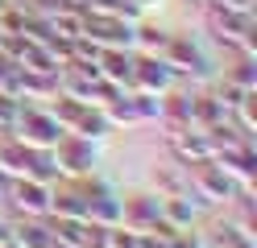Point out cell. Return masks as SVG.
<instances>
[{
  "mask_svg": "<svg viewBox=\"0 0 257 248\" xmlns=\"http://www.w3.org/2000/svg\"><path fill=\"white\" fill-rule=\"evenodd\" d=\"M120 215H124V198L116 190H100L87 198V223L95 227H120Z\"/></svg>",
  "mask_w": 257,
  "mask_h": 248,
  "instance_id": "cell-8",
  "label": "cell"
},
{
  "mask_svg": "<svg viewBox=\"0 0 257 248\" xmlns=\"http://www.w3.org/2000/svg\"><path fill=\"white\" fill-rule=\"evenodd\" d=\"M133 62L137 58H128L124 50H100V58H95V66H100V79L108 83H133Z\"/></svg>",
  "mask_w": 257,
  "mask_h": 248,
  "instance_id": "cell-10",
  "label": "cell"
},
{
  "mask_svg": "<svg viewBox=\"0 0 257 248\" xmlns=\"http://www.w3.org/2000/svg\"><path fill=\"white\" fill-rule=\"evenodd\" d=\"M212 25H216V38L224 46H240L253 38V13H228V9H216L212 13Z\"/></svg>",
  "mask_w": 257,
  "mask_h": 248,
  "instance_id": "cell-6",
  "label": "cell"
},
{
  "mask_svg": "<svg viewBox=\"0 0 257 248\" xmlns=\"http://www.w3.org/2000/svg\"><path fill=\"white\" fill-rule=\"evenodd\" d=\"M5 248H13V244H5Z\"/></svg>",
  "mask_w": 257,
  "mask_h": 248,
  "instance_id": "cell-23",
  "label": "cell"
},
{
  "mask_svg": "<svg viewBox=\"0 0 257 248\" xmlns=\"http://www.w3.org/2000/svg\"><path fill=\"white\" fill-rule=\"evenodd\" d=\"M50 227H46L42 219H29L21 227H13V248H50Z\"/></svg>",
  "mask_w": 257,
  "mask_h": 248,
  "instance_id": "cell-13",
  "label": "cell"
},
{
  "mask_svg": "<svg viewBox=\"0 0 257 248\" xmlns=\"http://www.w3.org/2000/svg\"><path fill=\"white\" fill-rule=\"evenodd\" d=\"M170 141H174V153H179L183 165H203V161H212V141H207V132L187 128V132H179V137H170Z\"/></svg>",
  "mask_w": 257,
  "mask_h": 248,
  "instance_id": "cell-9",
  "label": "cell"
},
{
  "mask_svg": "<svg viewBox=\"0 0 257 248\" xmlns=\"http://www.w3.org/2000/svg\"><path fill=\"white\" fill-rule=\"evenodd\" d=\"M54 157H58V170L62 174H75V178L95 170V145L87 137H75V132H62V137H58Z\"/></svg>",
  "mask_w": 257,
  "mask_h": 248,
  "instance_id": "cell-3",
  "label": "cell"
},
{
  "mask_svg": "<svg viewBox=\"0 0 257 248\" xmlns=\"http://www.w3.org/2000/svg\"><path fill=\"white\" fill-rule=\"evenodd\" d=\"M224 79H232L236 87H245V91H257V71H253V58H240L232 71H224Z\"/></svg>",
  "mask_w": 257,
  "mask_h": 248,
  "instance_id": "cell-16",
  "label": "cell"
},
{
  "mask_svg": "<svg viewBox=\"0 0 257 248\" xmlns=\"http://www.w3.org/2000/svg\"><path fill=\"white\" fill-rule=\"evenodd\" d=\"M87 231H91L87 219H54L50 223V236L58 244H71V248H87Z\"/></svg>",
  "mask_w": 257,
  "mask_h": 248,
  "instance_id": "cell-12",
  "label": "cell"
},
{
  "mask_svg": "<svg viewBox=\"0 0 257 248\" xmlns=\"http://www.w3.org/2000/svg\"><path fill=\"white\" fill-rule=\"evenodd\" d=\"M162 215V194H141V198H124V215H120V227L128 231H150Z\"/></svg>",
  "mask_w": 257,
  "mask_h": 248,
  "instance_id": "cell-7",
  "label": "cell"
},
{
  "mask_svg": "<svg viewBox=\"0 0 257 248\" xmlns=\"http://www.w3.org/2000/svg\"><path fill=\"white\" fill-rule=\"evenodd\" d=\"M0 42H5V33H0Z\"/></svg>",
  "mask_w": 257,
  "mask_h": 248,
  "instance_id": "cell-22",
  "label": "cell"
},
{
  "mask_svg": "<svg viewBox=\"0 0 257 248\" xmlns=\"http://www.w3.org/2000/svg\"><path fill=\"white\" fill-rule=\"evenodd\" d=\"M50 194H54V186L34 182V178H13V190H9V198L17 203V211H25L29 219L50 215Z\"/></svg>",
  "mask_w": 257,
  "mask_h": 248,
  "instance_id": "cell-4",
  "label": "cell"
},
{
  "mask_svg": "<svg viewBox=\"0 0 257 248\" xmlns=\"http://www.w3.org/2000/svg\"><path fill=\"white\" fill-rule=\"evenodd\" d=\"M17 141L25 149H54L58 137H62V124L50 116V108H38V104H25L21 120H17Z\"/></svg>",
  "mask_w": 257,
  "mask_h": 248,
  "instance_id": "cell-1",
  "label": "cell"
},
{
  "mask_svg": "<svg viewBox=\"0 0 257 248\" xmlns=\"http://www.w3.org/2000/svg\"><path fill=\"white\" fill-rule=\"evenodd\" d=\"M191 186H195V198H199V203H228V198H236V182L224 174L216 161L195 165V174H191Z\"/></svg>",
  "mask_w": 257,
  "mask_h": 248,
  "instance_id": "cell-2",
  "label": "cell"
},
{
  "mask_svg": "<svg viewBox=\"0 0 257 248\" xmlns=\"http://www.w3.org/2000/svg\"><path fill=\"white\" fill-rule=\"evenodd\" d=\"M50 248H71V244H58V240H50Z\"/></svg>",
  "mask_w": 257,
  "mask_h": 248,
  "instance_id": "cell-21",
  "label": "cell"
},
{
  "mask_svg": "<svg viewBox=\"0 0 257 248\" xmlns=\"http://www.w3.org/2000/svg\"><path fill=\"white\" fill-rule=\"evenodd\" d=\"M133 42H141V50H146V54H158V58H162V50H166V33H158V29H137L133 33Z\"/></svg>",
  "mask_w": 257,
  "mask_h": 248,
  "instance_id": "cell-18",
  "label": "cell"
},
{
  "mask_svg": "<svg viewBox=\"0 0 257 248\" xmlns=\"http://www.w3.org/2000/svg\"><path fill=\"white\" fill-rule=\"evenodd\" d=\"M108 128H112V124L104 120V112H100V108H87V112L75 120V128H67V132H75V137H87V141H95V137H104Z\"/></svg>",
  "mask_w": 257,
  "mask_h": 248,
  "instance_id": "cell-15",
  "label": "cell"
},
{
  "mask_svg": "<svg viewBox=\"0 0 257 248\" xmlns=\"http://www.w3.org/2000/svg\"><path fill=\"white\" fill-rule=\"evenodd\" d=\"M5 244H13V223L0 215V248H5Z\"/></svg>",
  "mask_w": 257,
  "mask_h": 248,
  "instance_id": "cell-19",
  "label": "cell"
},
{
  "mask_svg": "<svg viewBox=\"0 0 257 248\" xmlns=\"http://www.w3.org/2000/svg\"><path fill=\"white\" fill-rule=\"evenodd\" d=\"M158 186H162L166 198H170V194H187V190H191V178H183L179 170H162V174H158Z\"/></svg>",
  "mask_w": 257,
  "mask_h": 248,
  "instance_id": "cell-17",
  "label": "cell"
},
{
  "mask_svg": "<svg viewBox=\"0 0 257 248\" xmlns=\"http://www.w3.org/2000/svg\"><path fill=\"white\" fill-rule=\"evenodd\" d=\"M174 75H179V71H174L166 58H158V54H146L141 62H133V87H137V91L162 95V91H170Z\"/></svg>",
  "mask_w": 257,
  "mask_h": 248,
  "instance_id": "cell-5",
  "label": "cell"
},
{
  "mask_svg": "<svg viewBox=\"0 0 257 248\" xmlns=\"http://www.w3.org/2000/svg\"><path fill=\"white\" fill-rule=\"evenodd\" d=\"M58 157H54V149H29L25 153V178H34V182H46V186H54V178H58Z\"/></svg>",
  "mask_w": 257,
  "mask_h": 248,
  "instance_id": "cell-11",
  "label": "cell"
},
{
  "mask_svg": "<svg viewBox=\"0 0 257 248\" xmlns=\"http://www.w3.org/2000/svg\"><path fill=\"white\" fill-rule=\"evenodd\" d=\"M9 190H13V178H9L5 170H0V198H9Z\"/></svg>",
  "mask_w": 257,
  "mask_h": 248,
  "instance_id": "cell-20",
  "label": "cell"
},
{
  "mask_svg": "<svg viewBox=\"0 0 257 248\" xmlns=\"http://www.w3.org/2000/svg\"><path fill=\"white\" fill-rule=\"evenodd\" d=\"M83 13H95V17H120V21H137L141 17V5L137 0H87Z\"/></svg>",
  "mask_w": 257,
  "mask_h": 248,
  "instance_id": "cell-14",
  "label": "cell"
}]
</instances>
